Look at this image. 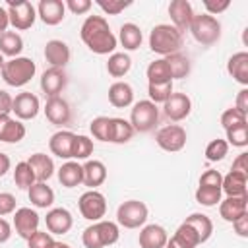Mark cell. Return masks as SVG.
I'll list each match as a JSON object with an SVG mask.
<instances>
[{
	"label": "cell",
	"mask_w": 248,
	"mask_h": 248,
	"mask_svg": "<svg viewBox=\"0 0 248 248\" xmlns=\"http://www.w3.org/2000/svg\"><path fill=\"white\" fill-rule=\"evenodd\" d=\"M81 41L95 54H112L116 48V37L103 16H87L79 29Z\"/></svg>",
	"instance_id": "6da1fadb"
},
{
	"label": "cell",
	"mask_w": 248,
	"mask_h": 248,
	"mask_svg": "<svg viewBox=\"0 0 248 248\" xmlns=\"http://www.w3.org/2000/svg\"><path fill=\"white\" fill-rule=\"evenodd\" d=\"M182 43H184V37L182 33L169 25V23H161V25H155L149 33V48L161 56H169V54H174V52H180L182 48Z\"/></svg>",
	"instance_id": "7a4b0ae2"
},
{
	"label": "cell",
	"mask_w": 248,
	"mask_h": 248,
	"mask_svg": "<svg viewBox=\"0 0 248 248\" xmlns=\"http://www.w3.org/2000/svg\"><path fill=\"white\" fill-rule=\"evenodd\" d=\"M118 238H120L118 225L112 221H103V219L89 225L81 234V242L85 248H105V246L118 242Z\"/></svg>",
	"instance_id": "3957f363"
},
{
	"label": "cell",
	"mask_w": 248,
	"mask_h": 248,
	"mask_svg": "<svg viewBox=\"0 0 248 248\" xmlns=\"http://www.w3.org/2000/svg\"><path fill=\"white\" fill-rule=\"evenodd\" d=\"M37 72V66L31 58L27 56H17V58H10L4 62L2 70H0V76L2 79L12 85V87H23L25 83L31 81V78L35 76Z\"/></svg>",
	"instance_id": "277c9868"
},
{
	"label": "cell",
	"mask_w": 248,
	"mask_h": 248,
	"mask_svg": "<svg viewBox=\"0 0 248 248\" xmlns=\"http://www.w3.org/2000/svg\"><path fill=\"white\" fill-rule=\"evenodd\" d=\"M188 31L203 46H211L221 39V23L217 17L209 14H194V19Z\"/></svg>",
	"instance_id": "5b68a950"
},
{
	"label": "cell",
	"mask_w": 248,
	"mask_h": 248,
	"mask_svg": "<svg viewBox=\"0 0 248 248\" xmlns=\"http://www.w3.org/2000/svg\"><path fill=\"white\" fill-rule=\"evenodd\" d=\"M134 128V132H151L155 128V124L159 122V108L155 103H151L149 99L145 101H138L132 107L130 112V120H128Z\"/></svg>",
	"instance_id": "8992f818"
},
{
	"label": "cell",
	"mask_w": 248,
	"mask_h": 248,
	"mask_svg": "<svg viewBox=\"0 0 248 248\" xmlns=\"http://www.w3.org/2000/svg\"><path fill=\"white\" fill-rule=\"evenodd\" d=\"M147 205L140 200H128L116 209V223L124 229H140L147 221Z\"/></svg>",
	"instance_id": "52a82bcc"
},
{
	"label": "cell",
	"mask_w": 248,
	"mask_h": 248,
	"mask_svg": "<svg viewBox=\"0 0 248 248\" xmlns=\"http://www.w3.org/2000/svg\"><path fill=\"white\" fill-rule=\"evenodd\" d=\"M6 12L10 17V25L17 31H25L33 27L37 19V8L27 0H8Z\"/></svg>",
	"instance_id": "ba28073f"
},
{
	"label": "cell",
	"mask_w": 248,
	"mask_h": 248,
	"mask_svg": "<svg viewBox=\"0 0 248 248\" xmlns=\"http://www.w3.org/2000/svg\"><path fill=\"white\" fill-rule=\"evenodd\" d=\"M78 207L83 219L87 221H101L107 213V200L99 190H87L79 196Z\"/></svg>",
	"instance_id": "9c48e42d"
},
{
	"label": "cell",
	"mask_w": 248,
	"mask_h": 248,
	"mask_svg": "<svg viewBox=\"0 0 248 248\" xmlns=\"http://www.w3.org/2000/svg\"><path fill=\"white\" fill-rule=\"evenodd\" d=\"M155 141L157 145L163 149V151H180L184 149L186 145V130L180 126V124H169V126H163L157 136H155Z\"/></svg>",
	"instance_id": "30bf717a"
},
{
	"label": "cell",
	"mask_w": 248,
	"mask_h": 248,
	"mask_svg": "<svg viewBox=\"0 0 248 248\" xmlns=\"http://www.w3.org/2000/svg\"><path fill=\"white\" fill-rule=\"evenodd\" d=\"M163 112L170 122H180L190 116L192 112V101L186 93H172L163 103Z\"/></svg>",
	"instance_id": "8fae6325"
},
{
	"label": "cell",
	"mask_w": 248,
	"mask_h": 248,
	"mask_svg": "<svg viewBox=\"0 0 248 248\" xmlns=\"http://www.w3.org/2000/svg\"><path fill=\"white\" fill-rule=\"evenodd\" d=\"M45 116L54 126H66L72 120V110L66 99L62 97H48L45 103Z\"/></svg>",
	"instance_id": "7c38bea8"
},
{
	"label": "cell",
	"mask_w": 248,
	"mask_h": 248,
	"mask_svg": "<svg viewBox=\"0 0 248 248\" xmlns=\"http://www.w3.org/2000/svg\"><path fill=\"white\" fill-rule=\"evenodd\" d=\"M39 213L31 207H19L14 211V229L25 240L39 231Z\"/></svg>",
	"instance_id": "4fadbf2b"
},
{
	"label": "cell",
	"mask_w": 248,
	"mask_h": 248,
	"mask_svg": "<svg viewBox=\"0 0 248 248\" xmlns=\"http://www.w3.org/2000/svg\"><path fill=\"white\" fill-rule=\"evenodd\" d=\"M39 110H41V101L37 95L29 93V91L16 95L14 105H12V112L16 114L17 120H31L39 114Z\"/></svg>",
	"instance_id": "5bb4252c"
},
{
	"label": "cell",
	"mask_w": 248,
	"mask_h": 248,
	"mask_svg": "<svg viewBox=\"0 0 248 248\" xmlns=\"http://www.w3.org/2000/svg\"><path fill=\"white\" fill-rule=\"evenodd\" d=\"M169 16L172 21V27H176L180 33L190 29V23L194 19V10L188 0H172L169 4Z\"/></svg>",
	"instance_id": "9a60e30c"
},
{
	"label": "cell",
	"mask_w": 248,
	"mask_h": 248,
	"mask_svg": "<svg viewBox=\"0 0 248 248\" xmlns=\"http://www.w3.org/2000/svg\"><path fill=\"white\" fill-rule=\"evenodd\" d=\"M37 16L45 25H58L66 17V6L62 0H41L37 6Z\"/></svg>",
	"instance_id": "2e32d148"
},
{
	"label": "cell",
	"mask_w": 248,
	"mask_h": 248,
	"mask_svg": "<svg viewBox=\"0 0 248 248\" xmlns=\"http://www.w3.org/2000/svg\"><path fill=\"white\" fill-rule=\"evenodd\" d=\"M45 223L50 234H66L74 225V217L66 207H54L46 213Z\"/></svg>",
	"instance_id": "e0dca14e"
},
{
	"label": "cell",
	"mask_w": 248,
	"mask_h": 248,
	"mask_svg": "<svg viewBox=\"0 0 248 248\" xmlns=\"http://www.w3.org/2000/svg\"><path fill=\"white\" fill-rule=\"evenodd\" d=\"M74 140H76V134L70 132V130H58L50 136L48 140V147H50V153L60 157V159H72V149H74Z\"/></svg>",
	"instance_id": "ac0fdd59"
},
{
	"label": "cell",
	"mask_w": 248,
	"mask_h": 248,
	"mask_svg": "<svg viewBox=\"0 0 248 248\" xmlns=\"http://www.w3.org/2000/svg\"><path fill=\"white\" fill-rule=\"evenodd\" d=\"M25 124L10 114H0V141L4 143H17L25 138Z\"/></svg>",
	"instance_id": "d6986e66"
},
{
	"label": "cell",
	"mask_w": 248,
	"mask_h": 248,
	"mask_svg": "<svg viewBox=\"0 0 248 248\" xmlns=\"http://www.w3.org/2000/svg\"><path fill=\"white\" fill-rule=\"evenodd\" d=\"M246 203H248V198H246V196H227L225 200L219 202V215H221L225 221L232 223V221H236L238 217H242V215L248 213V211H246V209H248Z\"/></svg>",
	"instance_id": "ffe728a7"
},
{
	"label": "cell",
	"mask_w": 248,
	"mask_h": 248,
	"mask_svg": "<svg viewBox=\"0 0 248 248\" xmlns=\"http://www.w3.org/2000/svg\"><path fill=\"white\" fill-rule=\"evenodd\" d=\"M66 72L62 68H48L41 76V89L46 97H58V93L66 87Z\"/></svg>",
	"instance_id": "44dd1931"
},
{
	"label": "cell",
	"mask_w": 248,
	"mask_h": 248,
	"mask_svg": "<svg viewBox=\"0 0 248 248\" xmlns=\"http://www.w3.org/2000/svg\"><path fill=\"white\" fill-rule=\"evenodd\" d=\"M45 58L50 64V68H62L70 62V46L64 41L52 39L45 45Z\"/></svg>",
	"instance_id": "7402d4cb"
},
{
	"label": "cell",
	"mask_w": 248,
	"mask_h": 248,
	"mask_svg": "<svg viewBox=\"0 0 248 248\" xmlns=\"http://www.w3.org/2000/svg\"><path fill=\"white\" fill-rule=\"evenodd\" d=\"M167 240H169V234L167 231L161 227V225H145L141 231H140V248H165L167 246Z\"/></svg>",
	"instance_id": "603a6c76"
},
{
	"label": "cell",
	"mask_w": 248,
	"mask_h": 248,
	"mask_svg": "<svg viewBox=\"0 0 248 248\" xmlns=\"http://www.w3.org/2000/svg\"><path fill=\"white\" fill-rule=\"evenodd\" d=\"M108 103L116 108H126L134 103V89L126 81H114L108 87Z\"/></svg>",
	"instance_id": "cb8c5ba5"
},
{
	"label": "cell",
	"mask_w": 248,
	"mask_h": 248,
	"mask_svg": "<svg viewBox=\"0 0 248 248\" xmlns=\"http://www.w3.org/2000/svg\"><path fill=\"white\" fill-rule=\"evenodd\" d=\"M27 163H29V167L33 169L37 182H46V180L54 174V161H52L50 155H46V153H33V155L27 159Z\"/></svg>",
	"instance_id": "d4e9b609"
},
{
	"label": "cell",
	"mask_w": 248,
	"mask_h": 248,
	"mask_svg": "<svg viewBox=\"0 0 248 248\" xmlns=\"http://www.w3.org/2000/svg\"><path fill=\"white\" fill-rule=\"evenodd\" d=\"M58 180L64 188H76L83 182V167L78 161H66L58 169Z\"/></svg>",
	"instance_id": "484cf974"
},
{
	"label": "cell",
	"mask_w": 248,
	"mask_h": 248,
	"mask_svg": "<svg viewBox=\"0 0 248 248\" xmlns=\"http://www.w3.org/2000/svg\"><path fill=\"white\" fill-rule=\"evenodd\" d=\"M81 167H83V184L89 186V190H95L107 180V167L101 161L91 159V161H85V165Z\"/></svg>",
	"instance_id": "4316f807"
},
{
	"label": "cell",
	"mask_w": 248,
	"mask_h": 248,
	"mask_svg": "<svg viewBox=\"0 0 248 248\" xmlns=\"http://www.w3.org/2000/svg\"><path fill=\"white\" fill-rule=\"evenodd\" d=\"M227 72L242 85H248V52H234L227 62Z\"/></svg>",
	"instance_id": "83f0119b"
},
{
	"label": "cell",
	"mask_w": 248,
	"mask_h": 248,
	"mask_svg": "<svg viewBox=\"0 0 248 248\" xmlns=\"http://www.w3.org/2000/svg\"><path fill=\"white\" fill-rule=\"evenodd\" d=\"M27 194H29V202L39 209H46L54 203V190L46 182H35L27 190Z\"/></svg>",
	"instance_id": "f1b7e54d"
},
{
	"label": "cell",
	"mask_w": 248,
	"mask_h": 248,
	"mask_svg": "<svg viewBox=\"0 0 248 248\" xmlns=\"http://www.w3.org/2000/svg\"><path fill=\"white\" fill-rule=\"evenodd\" d=\"M246 182H248V174L231 170L227 176H223L221 190L227 196H246Z\"/></svg>",
	"instance_id": "f546056e"
},
{
	"label": "cell",
	"mask_w": 248,
	"mask_h": 248,
	"mask_svg": "<svg viewBox=\"0 0 248 248\" xmlns=\"http://www.w3.org/2000/svg\"><path fill=\"white\" fill-rule=\"evenodd\" d=\"M23 50V39L19 33L16 31H6L4 35H0V54L2 56H10V58H17Z\"/></svg>",
	"instance_id": "4dcf8cb0"
},
{
	"label": "cell",
	"mask_w": 248,
	"mask_h": 248,
	"mask_svg": "<svg viewBox=\"0 0 248 248\" xmlns=\"http://www.w3.org/2000/svg\"><path fill=\"white\" fill-rule=\"evenodd\" d=\"M118 41H120V45H122L126 50H136V48H140V45H141V41H143L141 29H140L136 23H124V25L120 27Z\"/></svg>",
	"instance_id": "1f68e13d"
},
{
	"label": "cell",
	"mask_w": 248,
	"mask_h": 248,
	"mask_svg": "<svg viewBox=\"0 0 248 248\" xmlns=\"http://www.w3.org/2000/svg\"><path fill=\"white\" fill-rule=\"evenodd\" d=\"M132 68V58L126 52H112L107 60V72L112 78H124Z\"/></svg>",
	"instance_id": "d6a6232c"
},
{
	"label": "cell",
	"mask_w": 248,
	"mask_h": 248,
	"mask_svg": "<svg viewBox=\"0 0 248 248\" xmlns=\"http://www.w3.org/2000/svg\"><path fill=\"white\" fill-rule=\"evenodd\" d=\"M184 223L190 225L196 231V234L200 236V242L209 240V236L213 232V223H211V219L207 215H203V213H192L190 217H186Z\"/></svg>",
	"instance_id": "836d02e7"
},
{
	"label": "cell",
	"mask_w": 248,
	"mask_h": 248,
	"mask_svg": "<svg viewBox=\"0 0 248 248\" xmlns=\"http://www.w3.org/2000/svg\"><path fill=\"white\" fill-rule=\"evenodd\" d=\"M145 76H147V83H167V81H172L170 70H169V64H167L165 58L153 60V62L147 66Z\"/></svg>",
	"instance_id": "e575fe53"
},
{
	"label": "cell",
	"mask_w": 248,
	"mask_h": 248,
	"mask_svg": "<svg viewBox=\"0 0 248 248\" xmlns=\"http://www.w3.org/2000/svg\"><path fill=\"white\" fill-rule=\"evenodd\" d=\"M134 136V128L124 118H110V143H126Z\"/></svg>",
	"instance_id": "d590c367"
},
{
	"label": "cell",
	"mask_w": 248,
	"mask_h": 248,
	"mask_svg": "<svg viewBox=\"0 0 248 248\" xmlns=\"http://www.w3.org/2000/svg\"><path fill=\"white\" fill-rule=\"evenodd\" d=\"M165 60L169 64V70H170V78L172 79H182V78H186L190 74V60L182 52L169 54V56H165Z\"/></svg>",
	"instance_id": "8d00e7d4"
},
{
	"label": "cell",
	"mask_w": 248,
	"mask_h": 248,
	"mask_svg": "<svg viewBox=\"0 0 248 248\" xmlns=\"http://www.w3.org/2000/svg\"><path fill=\"white\" fill-rule=\"evenodd\" d=\"M14 182H16V186L21 188V190H29V188L37 182L35 172H33V169L29 167L27 161H21V163L16 165V170H14Z\"/></svg>",
	"instance_id": "74e56055"
},
{
	"label": "cell",
	"mask_w": 248,
	"mask_h": 248,
	"mask_svg": "<svg viewBox=\"0 0 248 248\" xmlns=\"http://www.w3.org/2000/svg\"><path fill=\"white\" fill-rule=\"evenodd\" d=\"M221 196H223L221 186H198L196 190V202L205 207L217 205L221 202Z\"/></svg>",
	"instance_id": "f35d334b"
},
{
	"label": "cell",
	"mask_w": 248,
	"mask_h": 248,
	"mask_svg": "<svg viewBox=\"0 0 248 248\" xmlns=\"http://www.w3.org/2000/svg\"><path fill=\"white\" fill-rule=\"evenodd\" d=\"M172 93H174L172 81H167V83H147L149 101L155 103V105H157V103H165Z\"/></svg>",
	"instance_id": "ab89813d"
},
{
	"label": "cell",
	"mask_w": 248,
	"mask_h": 248,
	"mask_svg": "<svg viewBox=\"0 0 248 248\" xmlns=\"http://www.w3.org/2000/svg\"><path fill=\"white\" fill-rule=\"evenodd\" d=\"M89 130L95 140L99 141H110V116H97L91 120Z\"/></svg>",
	"instance_id": "60d3db41"
},
{
	"label": "cell",
	"mask_w": 248,
	"mask_h": 248,
	"mask_svg": "<svg viewBox=\"0 0 248 248\" xmlns=\"http://www.w3.org/2000/svg\"><path fill=\"white\" fill-rule=\"evenodd\" d=\"M91 153H93V140L87 138V136H81V134L78 136V134H76L74 149H72V159L83 161V159H87Z\"/></svg>",
	"instance_id": "b9f144b4"
},
{
	"label": "cell",
	"mask_w": 248,
	"mask_h": 248,
	"mask_svg": "<svg viewBox=\"0 0 248 248\" xmlns=\"http://www.w3.org/2000/svg\"><path fill=\"white\" fill-rule=\"evenodd\" d=\"M227 132V143L234 145V147H246L248 145V124H238Z\"/></svg>",
	"instance_id": "7bdbcfd3"
},
{
	"label": "cell",
	"mask_w": 248,
	"mask_h": 248,
	"mask_svg": "<svg viewBox=\"0 0 248 248\" xmlns=\"http://www.w3.org/2000/svg\"><path fill=\"white\" fill-rule=\"evenodd\" d=\"M227 151H229V143L225 140H219V138L211 140L207 143V147H205V159L209 163H217L227 155Z\"/></svg>",
	"instance_id": "ee69618b"
},
{
	"label": "cell",
	"mask_w": 248,
	"mask_h": 248,
	"mask_svg": "<svg viewBox=\"0 0 248 248\" xmlns=\"http://www.w3.org/2000/svg\"><path fill=\"white\" fill-rule=\"evenodd\" d=\"M238 124H246V114L240 112L238 108L231 107V108H227V110L221 114V126H223L225 130H231V128H234V126H238Z\"/></svg>",
	"instance_id": "f6af8a7d"
},
{
	"label": "cell",
	"mask_w": 248,
	"mask_h": 248,
	"mask_svg": "<svg viewBox=\"0 0 248 248\" xmlns=\"http://www.w3.org/2000/svg\"><path fill=\"white\" fill-rule=\"evenodd\" d=\"M54 242H56V240H54L52 234L46 232V231H37V232H33V234L27 238V246H29V248H52Z\"/></svg>",
	"instance_id": "bcb514c9"
},
{
	"label": "cell",
	"mask_w": 248,
	"mask_h": 248,
	"mask_svg": "<svg viewBox=\"0 0 248 248\" xmlns=\"http://www.w3.org/2000/svg\"><path fill=\"white\" fill-rule=\"evenodd\" d=\"M97 6L105 14H108V16H118L122 10L132 6V2H124V0H97Z\"/></svg>",
	"instance_id": "7dc6e473"
},
{
	"label": "cell",
	"mask_w": 248,
	"mask_h": 248,
	"mask_svg": "<svg viewBox=\"0 0 248 248\" xmlns=\"http://www.w3.org/2000/svg\"><path fill=\"white\" fill-rule=\"evenodd\" d=\"M174 234H176L180 240H184L190 248H196L198 244H202V242H200V236L196 234V231H194L190 225H186V223H182V225L176 229V232H174Z\"/></svg>",
	"instance_id": "c3c4849f"
},
{
	"label": "cell",
	"mask_w": 248,
	"mask_h": 248,
	"mask_svg": "<svg viewBox=\"0 0 248 248\" xmlns=\"http://www.w3.org/2000/svg\"><path fill=\"white\" fill-rule=\"evenodd\" d=\"M16 211V198L10 192H0V217Z\"/></svg>",
	"instance_id": "681fc988"
},
{
	"label": "cell",
	"mask_w": 248,
	"mask_h": 248,
	"mask_svg": "<svg viewBox=\"0 0 248 248\" xmlns=\"http://www.w3.org/2000/svg\"><path fill=\"white\" fill-rule=\"evenodd\" d=\"M64 6L72 12V14H78V16H81V14H87L89 10H91V0H66L64 2Z\"/></svg>",
	"instance_id": "f907efd6"
},
{
	"label": "cell",
	"mask_w": 248,
	"mask_h": 248,
	"mask_svg": "<svg viewBox=\"0 0 248 248\" xmlns=\"http://www.w3.org/2000/svg\"><path fill=\"white\" fill-rule=\"evenodd\" d=\"M221 180H223L221 172L209 169V170H205V172L200 176V186H221Z\"/></svg>",
	"instance_id": "816d5d0a"
},
{
	"label": "cell",
	"mask_w": 248,
	"mask_h": 248,
	"mask_svg": "<svg viewBox=\"0 0 248 248\" xmlns=\"http://www.w3.org/2000/svg\"><path fill=\"white\" fill-rule=\"evenodd\" d=\"M231 6V2L229 0H221V2H211V0H203V8H205V14H209V16H217V14H221V12H225L227 8Z\"/></svg>",
	"instance_id": "f5cc1de1"
},
{
	"label": "cell",
	"mask_w": 248,
	"mask_h": 248,
	"mask_svg": "<svg viewBox=\"0 0 248 248\" xmlns=\"http://www.w3.org/2000/svg\"><path fill=\"white\" fill-rule=\"evenodd\" d=\"M12 105H14V97L8 91L0 89V114H10L12 112Z\"/></svg>",
	"instance_id": "db71d44e"
},
{
	"label": "cell",
	"mask_w": 248,
	"mask_h": 248,
	"mask_svg": "<svg viewBox=\"0 0 248 248\" xmlns=\"http://www.w3.org/2000/svg\"><path fill=\"white\" fill-rule=\"evenodd\" d=\"M231 170H234V172H242V174H248V155H246V153H240V155L232 161Z\"/></svg>",
	"instance_id": "11a10c76"
},
{
	"label": "cell",
	"mask_w": 248,
	"mask_h": 248,
	"mask_svg": "<svg viewBox=\"0 0 248 248\" xmlns=\"http://www.w3.org/2000/svg\"><path fill=\"white\" fill-rule=\"evenodd\" d=\"M232 227H234V232H236L238 236L246 238V236H248V213L242 215V217H238L236 221H232Z\"/></svg>",
	"instance_id": "9f6ffc18"
},
{
	"label": "cell",
	"mask_w": 248,
	"mask_h": 248,
	"mask_svg": "<svg viewBox=\"0 0 248 248\" xmlns=\"http://www.w3.org/2000/svg\"><path fill=\"white\" fill-rule=\"evenodd\" d=\"M234 108H238L240 112H248V89L244 87V89H240L238 91V95H236V105H234Z\"/></svg>",
	"instance_id": "6f0895ef"
},
{
	"label": "cell",
	"mask_w": 248,
	"mask_h": 248,
	"mask_svg": "<svg viewBox=\"0 0 248 248\" xmlns=\"http://www.w3.org/2000/svg\"><path fill=\"white\" fill-rule=\"evenodd\" d=\"M10 236H12V225L4 217H0V244L8 242Z\"/></svg>",
	"instance_id": "680465c9"
},
{
	"label": "cell",
	"mask_w": 248,
	"mask_h": 248,
	"mask_svg": "<svg viewBox=\"0 0 248 248\" xmlns=\"http://www.w3.org/2000/svg\"><path fill=\"white\" fill-rule=\"evenodd\" d=\"M8 25H10V17H8V12L4 6H0V35H4L8 31Z\"/></svg>",
	"instance_id": "91938a15"
},
{
	"label": "cell",
	"mask_w": 248,
	"mask_h": 248,
	"mask_svg": "<svg viewBox=\"0 0 248 248\" xmlns=\"http://www.w3.org/2000/svg\"><path fill=\"white\" fill-rule=\"evenodd\" d=\"M165 248H190V246H188L184 240H180L176 234H172V236L167 240V246H165Z\"/></svg>",
	"instance_id": "94428289"
},
{
	"label": "cell",
	"mask_w": 248,
	"mask_h": 248,
	"mask_svg": "<svg viewBox=\"0 0 248 248\" xmlns=\"http://www.w3.org/2000/svg\"><path fill=\"white\" fill-rule=\"evenodd\" d=\"M10 167H12L10 157H8L6 153H0V176H4V174L10 170Z\"/></svg>",
	"instance_id": "6125c7cd"
},
{
	"label": "cell",
	"mask_w": 248,
	"mask_h": 248,
	"mask_svg": "<svg viewBox=\"0 0 248 248\" xmlns=\"http://www.w3.org/2000/svg\"><path fill=\"white\" fill-rule=\"evenodd\" d=\"M52 248H72L70 244H66V242H54V246Z\"/></svg>",
	"instance_id": "be15d7a7"
},
{
	"label": "cell",
	"mask_w": 248,
	"mask_h": 248,
	"mask_svg": "<svg viewBox=\"0 0 248 248\" xmlns=\"http://www.w3.org/2000/svg\"><path fill=\"white\" fill-rule=\"evenodd\" d=\"M4 62H6V60H4V56L0 54V70H2V66H4Z\"/></svg>",
	"instance_id": "e7e4bbea"
}]
</instances>
